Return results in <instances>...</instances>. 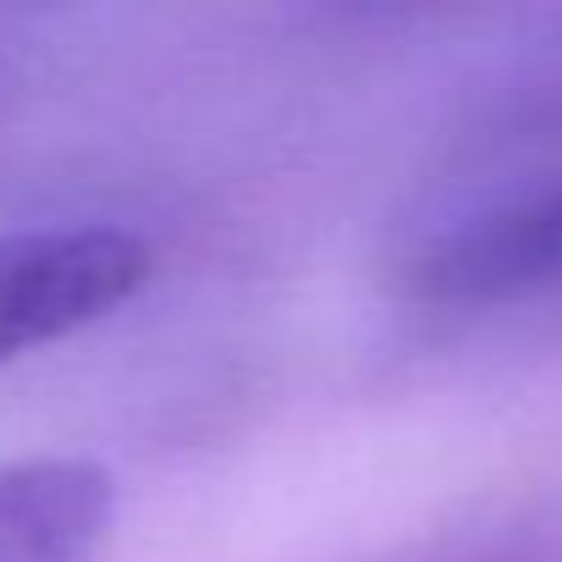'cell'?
<instances>
[{
  "label": "cell",
  "mask_w": 562,
  "mask_h": 562,
  "mask_svg": "<svg viewBox=\"0 0 562 562\" xmlns=\"http://www.w3.org/2000/svg\"><path fill=\"white\" fill-rule=\"evenodd\" d=\"M408 293L425 304L491 310L562 288V166L513 182L436 226L403 259Z\"/></svg>",
  "instance_id": "2"
},
{
  "label": "cell",
  "mask_w": 562,
  "mask_h": 562,
  "mask_svg": "<svg viewBox=\"0 0 562 562\" xmlns=\"http://www.w3.org/2000/svg\"><path fill=\"white\" fill-rule=\"evenodd\" d=\"M155 248L105 221L0 232V364L56 348L144 293Z\"/></svg>",
  "instance_id": "1"
},
{
  "label": "cell",
  "mask_w": 562,
  "mask_h": 562,
  "mask_svg": "<svg viewBox=\"0 0 562 562\" xmlns=\"http://www.w3.org/2000/svg\"><path fill=\"white\" fill-rule=\"evenodd\" d=\"M116 524V480L89 458L0 463V562H94Z\"/></svg>",
  "instance_id": "3"
}]
</instances>
